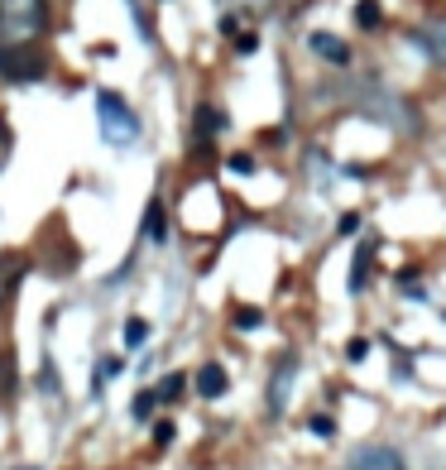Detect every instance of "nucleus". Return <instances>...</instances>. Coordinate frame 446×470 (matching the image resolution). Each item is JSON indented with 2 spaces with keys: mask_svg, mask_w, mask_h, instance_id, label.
I'll return each instance as SVG.
<instances>
[{
  "mask_svg": "<svg viewBox=\"0 0 446 470\" xmlns=\"http://www.w3.org/2000/svg\"><path fill=\"white\" fill-rule=\"evenodd\" d=\"M48 30V0H0V44H30Z\"/></svg>",
  "mask_w": 446,
  "mask_h": 470,
  "instance_id": "nucleus-1",
  "label": "nucleus"
},
{
  "mask_svg": "<svg viewBox=\"0 0 446 470\" xmlns=\"http://www.w3.org/2000/svg\"><path fill=\"white\" fill-rule=\"evenodd\" d=\"M351 101H355V110H365L370 120H380L389 130H417V110L408 101H398L394 91H384L380 82H365L360 91H351Z\"/></svg>",
  "mask_w": 446,
  "mask_h": 470,
  "instance_id": "nucleus-2",
  "label": "nucleus"
},
{
  "mask_svg": "<svg viewBox=\"0 0 446 470\" xmlns=\"http://www.w3.org/2000/svg\"><path fill=\"white\" fill-rule=\"evenodd\" d=\"M96 116H101V140L110 149H125V144H135L139 140V116H135V106L125 101V96L116 91H96Z\"/></svg>",
  "mask_w": 446,
  "mask_h": 470,
  "instance_id": "nucleus-3",
  "label": "nucleus"
},
{
  "mask_svg": "<svg viewBox=\"0 0 446 470\" xmlns=\"http://www.w3.org/2000/svg\"><path fill=\"white\" fill-rule=\"evenodd\" d=\"M44 73L48 63L34 44H0V77L5 82H39Z\"/></svg>",
  "mask_w": 446,
  "mask_h": 470,
  "instance_id": "nucleus-4",
  "label": "nucleus"
},
{
  "mask_svg": "<svg viewBox=\"0 0 446 470\" xmlns=\"http://www.w3.org/2000/svg\"><path fill=\"white\" fill-rule=\"evenodd\" d=\"M351 470H403V456L394 447H360L351 456Z\"/></svg>",
  "mask_w": 446,
  "mask_h": 470,
  "instance_id": "nucleus-5",
  "label": "nucleus"
},
{
  "mask_svg": "<svg viewBox=\"0 0 446 470\" xmlns=\"http://www.w3.org/2000/svg\"><path fill=\"white\" fill-rule=\"evenodd\" d=\"M293 370H298V361H293V355H284V365L274 370V384H269V413H284V408H288V384H293Z\"/></svg>",
  "mask_w": 446,
  "mask_h": 470,
  "instance_id": "nucleus-6",
  "label": "nucleus"
},
{
  "mask_svg": "<svg viewBox=\"0 0 446 470\" xmlns=\"http://www.w3.org/2000/svg\"><path fill=\"white\" fill-rule=\"evenodd\" d=\"M417 48H423L432 63H446V20H432L427 30H417Z\"/></svg>",
  "mask_w": 446,
  "mask_h": 470,
  "instance_id": "nucleus-7",
  "label": "nucleus"
},
{
  "mask_svg": "<svg viewBox=\"0 0 446 470\" xmlns=\"http://www.w3.org/2000/svg\"><path fill=\"white\" fill-rule=\"evenodd\" d=\"M226 389H231L226 370H221L216 361H206V365L197 370V394H202V398H221V394H226Z\"/></svg>",
  "mask_w": 446,
  "mask_h": 470,
  "instance_id": "nucleus-8",
  "label": "nucleus"
},
{
  "mask_svg": "<svg viewBox=\"0 0 446 470\" xmlns=\"http://www.w3.org/2000/svg\"><path fill=\"white\" fill-rule=\"evenodd\" d=\"M308 44H312V53H322V58H327V63H337V67L351 63V48H345L337 34H322V30H317V34L308 39Z\"/></svg>",
  "mask_w": 446,
  "mask_h": 470,
  "instance_id": "nucleus-9",
  "label": "nucleus"
},
{
  "mask_svg": "<svg viewBox=\"0 0 446 470\" xmlns=\"http://www.w3.org/2000/svg\"><path fill=\"white\" fill-rule=\"evenodd\" d=\"M144 240H154V245L169 240V216H163V202L159 197L144 206Z\"/></svg>",
  "mask_w": 446,
  "mask_h": 470,
  "instance_id": "nucleus-10",
  "label": "nucleus"
},
{
  "mask_svg": "<svg viewBox=\"0 0 446 470\" xmlns=\"http://www.w3.org/2000/svg\"><path fill=\"white\" fill-rule=\"evenodd\" d=\"M370 255H374V240L360 245V255H355V265H351V293H360V288L370 283Z\"/></svg>",
  "mask_w": 446,
  "mask_h": 470,
  "instance_id": "nucleus-11",
  "label": "nucleus"
},
{
  "mask_svg": "<svg viewBox=\"0 0 446 470\" xmlns=\"http://www.w3.org/2000/svg\"><path fill=\"white\" fill-rule=\"evenodd\" d=\"M226 126V120H221V110H212V106H197V135L202 140H212V135Z\"/></svg>",
  "mask_w": 446,
  "mask_h": 470,
  "instance_id": "nucleus-12",
  "label": "nucleus"
},
{
  "mask_svg": "<svg viewBox=\"0 0 446 470\" xmlns=\"http://www.w3.org/2000/svg\"><path fill=\"white\" fill-rule=\"evenodd\" d=\"M355 24H360V30H374V24H380V0H360V5H355Z\"/></svg>",
  "mask_w": 446,
  "mask_h": 470,
  "instance_id": "nucleus-13",
  "label": "nucleus"
},
{
  "mask_svg": "<svg viewBox=\"0 0 446 470\" xmlns=\"http://www.w3.org/2000/svg\"><path fill=\"white\" fill-rule=\"evenodd\" d=\"M183 384H188V375H169V379H163V384H159V389H154V394L163 398V404H173V398H178V394H183Z\"/></svg>",
  "mask_w": 446,
  "mask_h": 470,
  "instance_id": "nucleus-14",
  "label": "nucleus"
},
{
  "mask_svg": "<svg viewBox=\"0 0 446 470\" xmlns=\"http://www.w3.org/2000/svg\"><path fill=\"white\" fill-rule=\"evenodd\" d=\"M144 336H149V322H125V345H144Z\"/></svg>",
  "mask_w": 446,
  "mask_h": 470,
  "instance_id": "nucleus-15",
  "label": "nucleus"
},
{
  "mask_svg": "<svg viewBox=\"0 0 446 470\" xmlns=\"http://www.w3.org/2000/svg\"><path fill=\"white\" fill-rule=\"evenodd\" d=\"M235 326H240V331H255V326H264V312L240 308V312H235Z\"/></svg>",
  "mask_w": 446,
  "mask_h": 470,
  "instance_id": "nucleus-16",
  "label": "nucleus"
},
{
  "mask_svg": "<svg viewBox=\"0 0 446 470\" xmlns=\"http://www.w3.org/2000/svg\"><path fill=\"white\" fill-rule=\"evenodd\" d=\"M308 427H312L317 437H337V422H331L327 413H312V418H308Z\"/></svg>",
  "mask_w": 446,
  "mask_h": 470,
  "instance_id": "nucleus-17",
  "label": "nucleus"
},
{
  "mask_svg": "<svg viewBox=\"0 0 446 470\" xmlns=\"http://www.w3.org/2000/svg\"><path fill=\"white\" fill-rule=\"evenodd\" d=\"M10 389H15V361L0 355V394H10Z\"/></svg>",
  "mask_w": 446,
  "mask_h": 470,
  "instance_id": "nucleus-18",
  "label": "nucleus"
},
{
  "mask_svg": "<svg viewBox=\"0 0 446 470\" xmlns=\"http://www.w3.org/2000/svg\"><path fill=\"white\" fill-rule=\"evenodd\" d=\"M226 169H231V173H255V154H231Z\"/></svg>",
  "mask_w": 446,
  "mask_h": 470,
  "instance_id": "nucleus-19",
  "label": "nucleus"
},
{
  "mask_svg": "<svg viewBox=\"0 0 446 470\" xmlns=\"http://www.w3.org/2000/svg\"><path fill=\"white\" fill-rule=\"evenodd\" d=\"M154 404H159V394H154V389L139 394V398H135V418H149V413H154Z\"/></svg>",
  "mask_w": 446,
  "mask_h": 470,
  "instance_id": "nucleus-20",
  "label": "nucleus"
},
{
  "mask_svg": "<svg viewBox=\"0 0 446 470\" xmlns=\"http://www.w3.org/2000/svg\"><path fill=\"white\" fill-rule=\"evenodd\" d=\"M355 231H360V212H345L337 221V235H355Z\"/></svg>",
  "mask_w": 446,
  "mask_h": 470,
  "instance_id": "nucleus-21",
  "label": "nucleus"
},
{
  "mask_svg": "<svg viewBox=\"0 0 446 470\" xmlns=\"http://www.w3.org/2000/svg\"><path fill=\"white\" fill-rule=\"evenodd\" d=\"M39 384H44V394H58V370H53L48 361H44V375H39Z\"/></svg>",
  "mask_w": 446,
  "mask_h": 470,
  "instance_id": "nucleus-22",
  "label": "nucleus"
},
{
  "mask_svg": "<svg viewBox=\"0 0 446 470\" xmlns=\"http://www.w3.org/2000/svg\"><path fill=\"white\" fill-rule=\"evenodd\" d=\"M10 149H15V140H10V130H5V120H0V169H5V159H10Z\"/></svg>",
  "mask_w": 446,
  "mask_h": 470,
  "instance_id": "nucleus-23",
  "label": "nucleus"
},
{
  "mask_svg": "<svg viewBox=\"0 0 446 470\" xmlns=\"http://www.w3.org/2000/svg\"><path fill=\"white\" fill-rule=\"evenodd\" d=\"M345 355H351V361H365V355H370V341H351V345H345Z\"/></svg>",
  "mask_w": 446,
  "mask_h": 470,
  "instance_id": "nucleus-24",
  "label": "nucleus"
},
{
  "mask_svg": "<svg viewBox=\"0 0 446 470\" xmlns=\"http://www.w3.org/2000/svg\"><path fill=\"white\" fill-rule=\"evenodd\" d=\"M255 48H259L255 34H240V39H235V53H255Z\"/></svg>",
  "mask_w": 446,
  "mask_h": 470,
  "instance_id": "nucleus-25",
  "label": "nucleus"
},
{
  "mask_svg": "<svg viewBox=\"0 0 446 470\" xmlns=\"http://www.w3.org/2000/svg\"><path fill=\"white\" fill-rule=\"evenodd\" d=\"M154 441H159V447H169V441H173V422H159L154 427Z\"/></svg>",
  "mask_w": 446,
  "mask_h": 470,
  "instance_id": "nucleus-26",
  "label": "nucleus"
}]
</instances>
